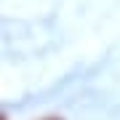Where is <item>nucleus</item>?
Segmentation results:
<instances>
[{
  "instance_id": "obj_1",
  "label": "nucleus",
  "mask_w": 120,
  "mask_h": 120,
  "mask_svg": "<svg viewBox=\"0 0 120 120\" xmlns=\"http://www.w3.org/2000/svg\"><path fill=\"white\" fill-rule=\"evenodd\" d=\"M43 120H61V117H43Z\"/></svg>"
}]
</instances>
